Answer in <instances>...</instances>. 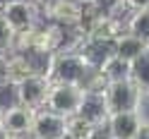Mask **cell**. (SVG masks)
<instances>
[{
    "mask_svg": "<svg viewBox=\"0 0 149 139\" xmlns=\"http://www.w3.org/2000/svg\"><path fill=\"white\" fill-rule=\"evenodd\" d=\"M91 70H96L79 50H63L51 55V67H48V79L60 82V84H74V86H84L87 77L91 75Z\"/></svg>",
    "mask_w": 149,
    "mask_h": 139,
    "instance_id": "obj_1",
    "label": "cell"
},
{
    "mask_svg": "<svg viewBox=\"0 0 149 139\" xmlns=\"http://www.w3.org/2000/svg\"><path fill=\"white\" fill-rule=\"evenodd\" d=\"M82 98H84V89H82V86L51 82L43 108H48V110H53V113H58L63 118H70V115H77Z\"/></svg>",
    "mask_w": 149,
    "mask_h": 139,
    "instance_id": "obj_2",
    "label": "cell"
},
{
    "mask_svg": "<svg viewBox=\"0 0 149 139\" xmlns=\"http://www.w3.org/2000/svg\"><path fill=\"white\" fill-rule=\"evenodd\" d=\"M39 7L31 0H5L0 7V17L15 34H22L26 29H34L39 24Z\"/></svg>",
    "mask_w": 149,
    "mask_h": 139,
    "instance_id": "obj_3",
    "label": "cell"
},
{
    "mask_svg": "<svg viewBox=\"0 0 149 139\" xmlns=\"http://www.w3.org/2000/svg\"><path fill=\"white\" fill-rule=\"evenodd\" d=\"M15 89V98L17 103L24 106V108H31V110H41L46 106V96H48V86H51V79L43 77V75H31L17 84H10Z\"/></svg>",
    "mask_w": 149,
    "mask_h": 139,
    "instance_id": "obj_4",
    "label": "cell"
},
{
    "mask_svg": "<svg viewBox=\"0 0 149 139\" xmlns=\"http://www.w3.org/2000/svg\"><path fill=\"white\" fill-rule=\"evenodd\" d=\"M34 115H36V110L24 108L19 103L7 106V108L0 110V129H5L12 139L29 137L31 134V125H34Z\"/></svg>",
    "mask_w": 149,
    "mask_h": 139,
    "instance_id": "obj_5",
    "label": "cell"
},
{
    "mask_svg": "<svg viewBox=\"0 0 149 139\" xmlns=\"http://www.w3.org/2000/svg\"><path fill=\"white\" fill-rule=\"evenodd\" d=\"M139 96V86L132 79H123V82H111L106 84L104 98L108 106V113H123V110H135Z\"/></svg>",
    "mask_w": 149,
    "mask_h": 139,
    "instance_id": "obj_6",
    "label": "cell"
},
{
    "mask_svg": "<svg viewBox=\"0 0 149 139\" xmlns=\"http://www.w3.org/2000/svg\"><path fill=\"white\" fill-rule=\"evenodd\" d=\"M68 134V118L53 113L48 108L36 110L34 125H31V139H60Z\"/></svg>",
    "mask_w": 149,
    "mask_h": 139,
    "instance_id": "obj_7",
    "label": "cell"
},
{
    "mask_svg": "<svg viewBox=\"0 0 149 139\" xmlns=\"http://www.w3.org/2000/svg\"><path fill=\"white\" fill-rule=\"evenodd\" d=\"M106 129H108L111 139H137L142 134V125H139L135 110L111 113L106 120Z\"/></svg>",
    "mask_w": 149,
    "mask_h": 139,
    "instance_id": "obj_8",
    "label": "cell"
},
{
    "mask_svg": "<svg viewBox=\"0 0 149 139\" xmlns=\"http://www.w3.org/2000/svg\"><path fill=\"white\" fill-rule=\"evenodd\" d=\"M77 115L82 120H87L89 125H106L111 113H108L104 94H99V91H84V98H82V103H79Z\"/></svg>",
    "mask_w": 149,
    "mask_h": 139,
    "instance_id": "obj_9",
    "label": "cell"
},
{
    "mask_svg": "<svg viewBox=\"0 0 149 139\" xmlns=\"http://www.w3.org/2000/svg\"><path fill=\"white\" fill-rule=\"evenodd\" d=\"M82 5L84 3H79V0H58L43 17L53 24H60V26H74L82 15Z\"/></svg>",
    "mask_w": 149,
    "mask_h": 139,
    "instance_id": "obj_10",
    "label": "cell"
},
{
    "mask_svg": "<svg viewBox=\"0 0 149 139\" xmlns=\"http://www.w3.org/2000/svg\"><path fill=\"white\" fill-rule=\"evenodd\" d=\"M125 34V19L123 15L120 17H101L99 24L94 26V31H91L87 39L91 41H101V43H116L118 36Z\"/></svg>",
    "mask_w": 149,
    "mask_h": 139,
    "instance_id": "obj_11",
    "label": "cell"
},
{
    "mask_svg": "<svg viewBox=\"0 0 149 139\" xmlns=\"http://www.w3.org/2000/svg\"><path fill=\"white\" fill-rule=\"evenodd\" d=\"M144 50H147V43H144L142 39H137V36L127 34V31H125L123 36H118L116 43H113V55L123 58V60L130 62V65H132V62H135Z\"/></svg>",
    "mask_w": 149,
    "mask_h": 139,
    "instance_id": "obj_12",
    "label": "cell"
},
{
    "mask_svg": "<svg viewBox=\"0 0 149 139\" xmlns=\"http://www.w3.org/2000/svg\"><path fill=\"white\" fill-rule=\"evenodd\" d=\"M96 70L101 72V77H104L108 84H111V82H123V79L132 77V65L125 62L123 58H118V55H108Z\"/></svg>",
    "mask_w": 149,
    "mask_h": 139,
    "instance_id": "obj_13",
    "label": "cell"
},
{
    "mask_svg": "<svg viewBox=\"0 0 149 139\" xmlns=\"http://www.w3.org/2000/svg\"><path fill=\"white\" fill-rule=\"evenodd\" d=\"M125 31L142 39L144 43H149V10L130 12V17L125 19Z\"/></svg>",
    "mask_w": 149,
    "mask_h": 139,
    "instance_id": "obj_14",
    "label": "cell"
},
{
    "mask_svg": "<svg viewBox=\"0 0 149 139\" xmlns=\"http://www.w3.org/2000/svg\"><path fill=\"white\" fill-rule=\"evenodd\" d=\"M130 79H132L142 91H149V48L132 62V77Z\"/></svg>",
    "mask_w": 149,
    "mask_h": 139,
    "instance_id": "obj_15",
    "label": "cell"
},
{
    "mask_svg": "<svg viewBox=\"0 0 149 139\" xmlns=\"http://www.w3.org/2000/svg\"><path fill=\"white\" fill-rule=\"evenodd\" d=\"M89 5L104 17H120L125 12V0H89Z\"/></svg>",
    "mask_w": 149,
    "mask_h": 139,
    "instance_id": "obj_16",
    "label": "cell"
},
{
    "mask_svg": "<svg viewBox=\"0 0 149 139\" xmlns=\"http://www.w3.org/2000/svg\"><path fill=\"white\" fill-rule=\"evenodd\" d=\"M135 115L139 120V125H142V129H149V91L139 89V96L135 103Z\"/></svg>",
    "mask_w": 149,
    "mask_h": 139,
    "instance_id": "obj_17",
    "label": "cell"
},
{
    "mask_svg": "<svg viewBox=\"0 0 149 139\" xmlns=\"http://www.w3.org/2000/svg\"><path fill=\"white\" fill-rule=\"evenodd\" d=\"M91 127H94V125H89L87 120H82L79 115H70V118H68V134L77 137V139H84V137L89 134Z\"/></svg>",
    "mask_w": 149,
    "mask_h": 139,
    "instance_id": "obj_18",
    "label": "cell"
},
{
    "mask_svg": "<svg viewBox=\"0 0 149 139\" xmlns=\"http://www.w3.org/2000/svg\"><path fill=\"white\" fill-rule=\"evenodd\" d=\"M12 41H15V31L5 24L3 17H0V55H7L12 50Z\"/></svg>",
    "mask_w": 149,
    "mask_h": 139,
    "instance_id": "obj_19",
    "label": "cell"
},
{
    "mask_svg": "<svg viewBox=\"0 0 149 139\" xmlns=\"http://www.w3.org/2000/svg\"><path fill=\"white\" fill-rule=\"evenodd\" d=\"M149 10V0H125V12H139Z\"/></svg>",
    "mask_w": 149,
    "mask_h": 139,
    "instance_id": "obj_20",
    "label": "cell"
},
{
    "mask_svg": "<svg viewBox=\"0 0 149 139\" xmlns=\"http://www.w3.org/2000/svg\"><path fill=\"white\" fill-rule=\"evenodd\" d=\"M31 3L39 7V12H41V15H46V12H48L55 3H58V0H31Z\"/></svg>",
    "mask_w": 149,
    "mask_h": 139,
    "instance_id": "obj_21",
    "label": "cell"
},
{
    "mask_svg": "<svg viewBox=\"0 0 149 139\" xmlns=\"http://www.w3.org/2000/svg\"><path fill=\"white\" fill-rule=\"evenodd\" d=\"M7 84V72H5V55H0V86Z\"/></svg>",
    "mask_w": 149,
    "mask_h": 139,
    "instance_id": "obj_22",
    "label": "cell"
},
{
    "mask_svg": "<svg viewBox=\"0 0 149 139\" xmlns=\"http://www.w3.org/2000/svg\"><path fill=\"white\" fill-rule=\"evenodd\" d=\"M0 139H12V137H10V134H7V132H5V129H0Z\"/></svg>",
    "mask_w": 149,
    "mask_h": 139,
    "instance_id": "obj_23",
    "label": "cell"
},
{
    "mask_svg": "<svg viewBox=\"0 0 149 139\" xmlns=\"http://www.w3.org/2000/svg\"><path fill=\"white\" fill-rule=\"evenodd\" d=\"M60 139H77V137H72V134H65V137H60Z\"/></svg>",
    "mask_w": 149,
    "mask_h": 139,
    "instance_id": "obj_24",
    "label": "cell"
},
{
    "mask_svg": "<svg viewBox=\"0 0 149 139\" xmlns=\"http://www.w3.org/2000/svg\"><path fill=\"white\" fill-rule=\"evenodd\" d=\"M79 3H89V0H79Z\"/></svg>",
    "mask_w": 149,
    "mask_h": 139,
    "instance_id": "obj_25",
    "label": "cell"
},
{
    "mask_svg": "<svg viewBox=\"0 0 149 139\" xmlns=\"http://www.w3.org/2000/svg\"><path fill=\"white\" fill-rule=\"evenodd\" d=\"M147 48H149V43H147Z\"/></svg>",
    "mask_w": 149,
    "mask_h": 139,
    "instance_id": "obj_26",
    "label": "cell"
},
{
    "mask_svg": "<svg viewBox=\"0 0 149 139\" xmlns=\"http://www.w3.org/2000/svg\"><path fill=\"white\" fill-rule=\"evenodd\" d=\"M0 110H3V108H0Z\"/></svg>",
    "mask_w": 149,
    "mask_h": 139,
    "instance_id": "obj_27",
    "label": "cell"
}]
</instances>
